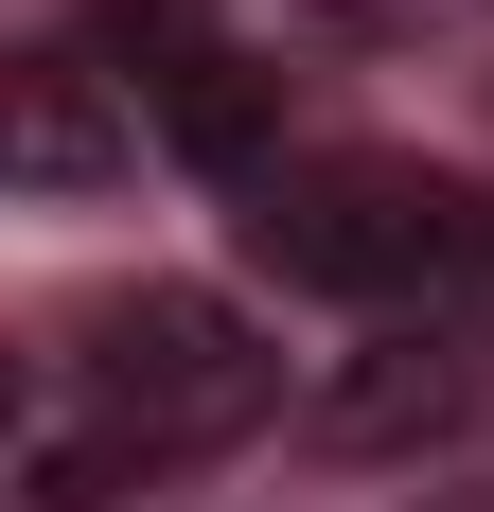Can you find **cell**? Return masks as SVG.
I'll list each match as a JSON object with an SVG mask.
<instances>
[{"mask_svg":"<svg viewBox=\"0 0 494 512\" xmlns=\"http://www.w3.org/2000/svg\"><path fill=\"white\" fill-rule=\"evenodd\" d=\"M265 407H283V354L230 301H195V283H142V301H106L36 371V407H18V512H106L142 477L212 460V442H247Z\"/></svg>","mask_w":494,"mask_h":512,"instance_id":"1","label":"cell"},{"mask_svg":"<svg viewBox=\"0 0 494 512\" xmlns=\"http://www.w3.org/2000/svg\"><path fill=\"white\" fill-rule=\"evenodd\" d=\"M247 265H283L300 301H353L371 336H477L494 318V195L424 159H283L247 195Z\"/></svg>","mask_w":494,"mask_h":512,"instance_id":"2","label":"cell"},{"mask_svg":"<svg viewBox=\"0 0 494 512\" xmlns=\"http://www.w3.org/2000/svg\"><path fill=\"white\" fill-rule=\"evenodd\" d=\"M71 53L124 89V124H159L177 177H230V195L283 177V71L230 53L212 18H177V0H89V36H71Z\"/></svg>","mask_w":494,"mask_h":512,"instance_id":"3","label":"cell"},{"mask_svg":"<svg viewBox=\"0 0 494 512\" xmlns=\"http://www.w3.org/2000/svg\"><path fill=\"white\" fill-rule=\"evenodd\" d=\"M459 407H477V354H459V336H371V354L318 389L336 442H424V424H459Z\"/></svg>","mask_w":494,"mask_h":512,"instance_id":"4","label":"cell"},{"mask_svg":"<svg viewBox=\"0 0 494 512\" xmlns=\"http://www.w3.org/2000/svg\"><path fill=\"white\" fill-rule=\"evenodd\" d=\"M89 53H36V71H18V177H36V195H89L106 177V124H89Z\"/></svg>","mask_w":494,"mask_h":512,"instance_id":"5","label":"cell"}]
</instances>
